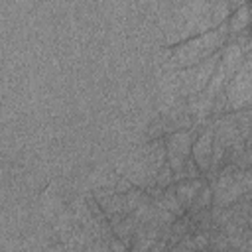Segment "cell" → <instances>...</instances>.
I'll return each instance as SVG.
<instances>
[{
    "mask_svg": "<svg viewBox=\"0 0 252 252\" xmlns=\"http://www.w3.org/2000/svg\"><path fill=\"white\" fill-rule=\"evenodd\" d=\"M226 26H228V37L230 35H236L244 30H248L252 26V20H250V10H248V4L246 6H240L236 10H232V14L228 16L226 20Z\"/></svg>",
    "mask_w": 252,
    "mask_h": 252,
    "instance_id": "cell-8",
    "label": "cell"
},
{
    "mask_svg": "<svg viewBox=\"0 0 252 252\" xmlns=\"http://www.w3.org/2000/svg\"><path fill=\"white\" fill-rule=\"evenodd\" d=\"M197 132H199V126H193V128H187V130H175V132L165 134L167 163L173 169L175 181L185 179V163L191 158V148H193Z\"/></svg>",
    "mask_w": 252,
    "mask_h": 252,
    "instance_id": "cell-2",
    "label": "cell"
},
{
    "mask_svg": "<svg viewBox=\"0 0 252 252\" xmlns=\"http://www.w3.org/2000/svg\"><path fill=\"white\" fill-rule=\"evenodd\" d=\"M248 226L252 228V211H250V215H248Z\"/></svg>",
    "mask_w": 252,
    "mask_h": 252,
    "instance_id": "cell-17",
    "label": "cell"
},
{
    "mask_svg": "<svg viewBox=\"0 0 252 252\" xmlns=\"http://www.w3.org/2000/svg\"><path fill=\"white\" fill-rule=\"evenodd\" d=\"M248 10H250V20H252V0H248Z\"/></svg>",
    "mask_w": 252,
    "mask_h": 252,
    "instance_id": "cell-18",
    "label": "cell"
},
{
    "mask_svg": "<svg viewBox=\"0 0 252 252\" xmlns=\"http://www.w3.org/2000/svg\"><path fill=\"white\" fill-rule=\"evenodd\" d=\"M171 250H197L195 240H193V234H185V236H181V240H179Z\"/></svg>",
    "mask_w": 252,
    "mask_h": 252,
    "instance_id": "cell-15",
    "label": "cell"
},
{
    "mask_svg": "<svg viewBox=\"0 0 252 252\" xmlns=\"http://www.w3.org/2000/svg\"><path fill=\"white\" fill-rule=\"evenodd\" d=\"M222 51V49H220ZM220 51L211 55L209 59L197 63V65H191V67H185V69H179V79H181V96L183 98H191V96H197L199 93H203L215 71H217V65L220 61Z\"/></svg>",
    "mask_w": 252,
    "mask_h": 252,
    "instance_id": "cell-3",
    "label": "cell"
},
{
    "mask_svg": "<svg viewBox=\"0 0 252 252\" xmlns=\"http://www.w3.org/2000/svg\"><path fill=\"white\" fill-rule=\"evenodd\" d=\"M175 183V175H173V169L169 167V163H165L159 171H158V177H156V185H159V187H169V185H173Z\"/></svg>",
    "mask_w": 252,
    "mask_h": 252,
    "instance_id": "cell-12",
    "label": "cell"
},
{
    "mask_svg": "<svg viewBox=\"0 0 252 252\" xmlns=\"http://www.w3.org/2000/svg\"><path fill=\"white\" fill-rule=\"evenodd\" d=\"M205 183H207V179H205V177H197V179H179V181H175V183H173L175 193H177V197H179L181 205L185 207V211H189L191 203L195 201L197 193L201 191V187H203Z\"/></svg>",
    "mask_w": 252,
    "mask_h": 252,
    "instance_id": "cell-7",
    "label": "cell"
},
{
    "mask_svg": "<svg viewBox=\"0 0 252 252\" xmlns=\"http://www.w3.org/2000/svg\"><path fill=\"white\" fill-rule=\"evenodd\" d=\"M108 222H110V226H112L114 236H118L120 240H124V242L128 244V248H130L132 238H134V232H136V228H138L136 217H134L132 213H118V215H112V217L108 219Z\"/></svg>",
    "mask_w": 252,
    "mask_h": 252,
    "instance_id": "cell-6",
    "label": "cell"
},
{
    "mask_svg": "<svg viewBox=\"0 0 252 252\" xmlns=\"http://www.w3.org/2000/svg\"><path fill=\"white\" fill-rule=\"evenodd\" d=\"M213 203H215V193H213V187H211V183L207 181L203 187H201V191L197 193V197H195V201L191 203V207H189V215H195V213H199V211H205V209H211L213 207Z\"/></svg>",
    "mask_w": 252,
    "mask_h": 252,
    "instance_id": "cell-10",
    "label": "cell"
},
{
    "mask_svg": "<svg viewBox=\"0 0 252 252\" xmlns=\"http://www.w3.org/2000/svg\"><path fill=\"white\" fill-rule=\"evenodd\" d=\"M213 136H215V118H211L199 126V132H197L193 148H191V158L195 159V163L199 165L203 175L209 173V169L213 165Z\"/></svg>",
    "mask_w": 252,
    "mask_h": 252,
    "instance_id": "cell-5",
    "label": "cell"
},
{
    "mask_svg": "<svg viewBox=\"0 0 252 252\" xmlns=\"http://www.w3.org/2000/svg\"><path fill=\"white\" fill-rule=\"evenodd\" d=\"M209 234H211V230H195L193 232V240H195L197 250L209 248Z\"/></svg>",
    "mask_w": 252,
    "mask_h": 252,
    "instance_id": "cell-14",
    "label": "cell"
},
{
    "mask_svg": "<svg viewBox=\"0 0 252 252\" xmlns=\"http://www.w3.org/2000/svg\"><path fill=\"white\" fill-rule=\"evenodd\" d=\"M209 250H230L228 236L220 228H211V234H209Z\"/></svg>",
    "mask_w": 252,
    "mask_h": 252,
    "instance_id": "cell-11",
    "label": "cell"
},
{
    "mask_svg": "<svg viewBox=\"0 0 252 252\" xmlns=\"http://www.w3.org/2000/svg\"><path fill=\"white\" fill-rule=\"evenodd\" d=\"M226 41H228V26L222 24V26L211 30V32L189 37V39L169 47V59L158 69L167 71V69H185V67L197 65L201 61L209 59L211 55L219 53L224 47ZM152 71H156V69H152Z\"/></svg>",
    "mask_w": 252,
    "mask_h": 252,
    "instance_id": "cell-1",
    "label": "cell"
},
{
    "mask_svg": "<svg viewBox=\"0 0 252 252\" xmlns=\"http://www.w3.org/2000/svg\"><path fill=\"white\" fill-rule=\"evenodd\" d=\"M136 185L126 177V175H120L118 179H116V183H114V189L118 191V193H128L130 189H134Z\"/></svg>",
    "mask_w": 252,
    "mask_h": 252,
    "instance_id": "cell-16",
    "label": "cell"
},
{
    "mask_svg": "<svg viewBox=\"0 0 252 252\" xmlns=\"http://www.w3.org/2000/svg\"><path fill=\"white\" fill-rule=\"evenodd\" d=\"M154 205H159V207L167 209V211H169V213H173L175 217H181V215H185V213H187V211H185V207L181 205V201H179V197H177V193H175V187H173V185L165 187V189H163V193H161V197H159L158 201H154Z\"/></svg>",
    "mask_w": 252,
    "mask_h": 252,
    "instance_id": "cell-9",
    "label": "cell"
},
{
    "mask_svg": "<svg viewBox=\"0 0 252 252\" xmlns=\"http://www.w3.org/2000/svg\"><path fill=\"white\" fill-rule=\"evenodd\" d=\"M224 93H226L230 110L252 106V51L244 55V61L240 63L234 77L228 81Z\"/></svg>",
    "mask_w": 252,
    "mask_h": 252,
    "instance_id": "cell-4",
    "label": "cell"
},
{
    "mask_svg": "<svg viewBox=\"0 0 252 252\" xmlns=\"http://www.w3.org/2000/svg\"><path fill=\"white\" fill-rule=\"evenodd\" d=\"M197 177H205V175H203V171L199 169V165L195 163V159L189 158L187 163H185V179H197Z\"/></svg>",
    "mask_w": 252,
    "mask_h": 252,
    "instance_id": "cell-13",
    "label": "cell"
}]
</instances>
